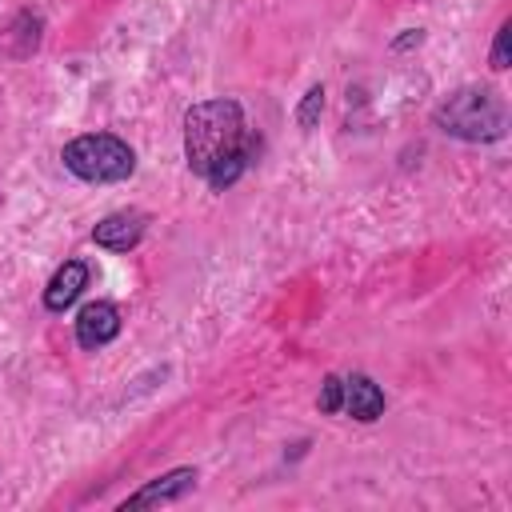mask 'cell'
Wrapping results in <instances>:
<instances>
[{"label": "cell", "instance_id": "cell-12", "mask_svg": "<svg viewBox=\"0 0 512 512\" xmlns=\"http://www.w3.org/2000/svg\"><path fill=\"white\" fill-rule=\"evenodd\" d=\"M316 404H320V412H328V416L340 412V408H344V380H340V376H324Z\"/></svg>", "mask_w": 512, "mask_h": 512}, {"label": "cell", "instance_id": "cell-13", "mask_svg": "<svg viewBox=\"0 0 512 512\" xmlns=\"http://www.w3.org/2000/svg\"><path fill=\"white\" fill-rule=\"evenodd\" d=\"M416 44H424V32L420 28H408L404 36L392 40V52H404V48H416Z\"/></svg>", "mask_w": 512, "mask_h": 512}, {"label": "cell", "instance_id": "cell-7", "mask_svg": "<svg viewBox=\"0 0 512 512\" xmlns=\"http://www.w3.org/2000/svg\"><path fill=\"white\" fill-rule=\"evenodd\" d=\"M144 224H148L144 212H112V216H104V220L92 228V240H96L100 248H108V252H128V248L140 244Z\"/></svg>", "mask_w": 512, "mask_h": 512}, {"label": "cell", "instance_id": "cell-2", "mask_svg": "<svg viewBox=\"0 0 512 512\" xmlns=\"http://www.w3.org/2000/svg\"><path fill=\"white\" fill-rule=\"evenodd\" d=\"M432 124L456 140H468V144H488V140H500L504 128H508V108L504 100L484 88V84H468V88H456L436 112H432Z\"/></svg>", "mask_w": 512, "mask_h": 512}, {"label": "cell", "instance_id": "cell-11", "mask_svg": "<svg viewBox=\"0 0 512 512\" xmlns=\"http://www.w3.org/2000/svg\"><path fill=\"white\" fill-rule=\"evenodd\" d=\"M488 64H492L496 72H504V68L512 64V20H504V24L496 28V40H492V56H488Z\"/></svg>", "mask_w": 512, "mask_h": 512}, {"label": "cell", "instance_id": "cell-6", "mask_svg": "<svg viewBox=\"0 0 512 512\" xmlns=\"http://www.w3.org/2000/svg\"><path fill=\"white\" fill-rule=\"evenodd\" d=\"M44 40V20L40 12H16L12 20L0 24V56L8 60H28Z\"/></svg>", "mask_w": 512, "mask_h": 512}, {"label": "cell", "instance_id": "cell-9", "mask_svg": "<svg viewBox=\"0 0 512 512\" xmlns=\"http://www.w3.org/2000/svg\"><path fill=\"white\" fill-rule=\"evenodd\" d=\"M84 288H88V264L84 260H68V264H60L52 272V280L44 288V308L48 312H64V308H72L80 300Z\"/></svg>", "mask_w": 512, "mask_h": 512}, {"label": "cell", "instance_id": "cell-10", "mask_svg": "<svg viewBox=\"0 0 512 512\" xmlns=\"http://www.w3.org/2000/svg\"><path fill=\"white\" fill-rule=\"evenodd\" d=\"M320 112H324V88H320V84H312V88L304 92L300 108H296V124H300L304 132H312V128L320 124Z\"/></svg>", "mask_w": 512, "mask_h": 512}, {"label": "cell", "instance_id": "cell-8", "mask_svg": "<svg viewBox=\"0 0 512 512\" xmlns=\"http://www.w3.org/2000/svg\"><path fill=\"white\" fill-rule=\"evenodd\" d=\"M344 412L352 420H360V424L380 420L384 416V392H380V384L372 376H364V372L344 376Z\"/></svg>", "mask_w": 512, "mask_h": 512}, {"label": "cell", "instance_id": "cell-3", "mask_svg": "<svg viewBox=\"0 0 512 512\" xmlns=\"http://www.w3.org/2000/svg\"><path fill=\"white\" fill-rule=\"evenodd\" d=\"M60 160L72 176L88 184H116L136 172V152L120 136H108V132H88V136L68 140Z\"/></svg>", "mask_w": 512, "mask_h": 512}, {"label": "cell", "instance_id": "cell-5", "mask_svg": "<svg viewBox=\"0 0 512 512\" xmlns=\"http://www.w3.org/2000/svg\"><path fill=\"white\" fill-rule=\"evenodd\" d=\"M196 468H172V472H164V476H156V480H148L140 492H132L120 508L128 512V508H148V504H172V500H180V496H188L192 488H196Z\"/></svg>", "mask_w": 512, "mask_h": 512}, {"label": "cell", "instance_id": "cell-1", "mask_svg": "<svg viewBox=\"0 0 512 512\" xmlns=\"http://www.w3.org/2000/svg\"><path fill=\"white\" fill-rule=\"evenodd\" d=\"M256 136L244 120V108L236 100H200L188 108L184 116V156H188V168L208 180L216 192L232 188L244 168L252 164L256 156Z\"/></svg>", "mask_w": 512, "mask_h": 512}, {"label": "cell", "instance_id": "cell-4", "mask_svg": "<svg viewBox=\"0 0 512 512\" xmlns=\"http://www.w3.org/2000/svg\"><path fill=\"white\" fill-rule=\"evenodd\" d=\"M116 332H120V308L116 304L92 300L80 308V316H76V344L80 348H88V352L104 348L108 340H116Z\"/></svg>", "mask_w": 512, "mask_h": 512}]
</instances>
